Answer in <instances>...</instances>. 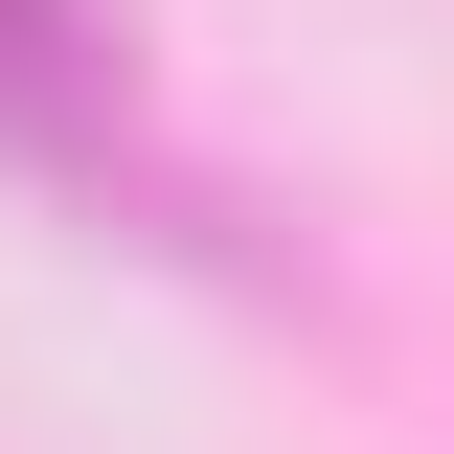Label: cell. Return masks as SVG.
I'll return each instance as SVG.
<instances>
[{"label": "cell", "mask_w": 454, "mask_h": 454, "mask_svg": "<svg viewBox=\"0 0 454 454\" xmlns=\"http://www.w3.org/2000/svg\"><path fill=\"white\" fill-rule=\"evenodd\" d=\"M0 137L46 182H91V205H160V227H205L160 160H137V68H114V0H0Z\"/></svg>", "instance_id": "6da1fadb"}]
</instances>
